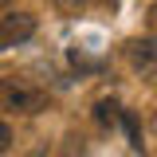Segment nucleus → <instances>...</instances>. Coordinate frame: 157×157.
I'll list each match as a JSON object with an SVG mask.
<instances>
[{"mask_svg":"<svg viewBox=\"0 0 157 157\" xmlns=\"http://www.w3.org/2000/svg\"><path fill=\"white\" fill-rule=\"evenodd\" d=\"M0 110L4 114H43L47 110V94L32 86V82H24V78H0Z\"/></svg>","mask_w":157,"mask_h":157,"instance_id":"f257e3e1","label":"nucleus"},{"mask_svg":"<svg viewBox=\"0 0 157 157\" xmlns=\"http://www.w3.org/2000/svg\"><path fill=\"white\" fill-rule=\"evenodd\" d=\"M36 36V16L32 12H4L0 16V51L20 47Z\"/></svg>","mask_w":157,"mask_h":157,"instance_id":"f03ea898","label":"nucleus"},{"mask_svg":"<svg viewBox=\"0 0 157 157\" xmlns=\"http://www.w3.org/2000/svg\"><path fill=\"white\" fill-rule=\"evenodd\" d=\"M126 59H130V67L141 71V75L157 71V39H134L126 47Z\"/></svg>","mask_w":157,"mask_h":157,"instance_id":"7ed1b4c3","label":"nucleus"},{"mask_svg":"<svg viewBox=\"0 0 157 157\" xmlns=\"http://www.w3.org/2000/svg\"><path fill=\"white\" fill-rule=\"evenodd\" d=\"M118 118H122V106H118L114 98H102V102L94 106V122L102 126V130H106V126H114Z\"/></svg>","mask_w":157,"mask_h":157,"instance_id":"20e7f679","label":"nucleus"},{"mask_svg":"<svg viewBox=\"0 0 157 157\" xmlns=\"http://www.w3.org/2000/svg\"><path fill=\"white\" fill-rule=\"evenodd\" d=\"M55 8L63 12V16H78V12L86 8V0H55Z\"/></svg>","mask_w":157,"mask_h":157,"instance_id":"39448f33","label":"nucleus"},{"mask_svg":"<svg viewBox=\"0 0 157 157\" xmlns=\"http://www.w3.org/2000/svg\"><path fill=\"white\" fill-rule=\"evenodd\" d=\"M8 149H12V126L0 122V153H8Z\"/></svg>","mask_w":157,"mask_h":157,"instance_id":"423d86ee","label":"nucleus"},{"mask_svg":"<svg viewBox=\"0 0 157 157\" xmlns=\"http://www.w3.org/2000/svg\"><path fill=\"white\" fill-rule=\"evenodd\" d=\"M153 20H157V4H153Z\"/></svg>","mask_w":157,"mask_h":157,"instance_id":"0eeeda50","label":"nucleus"},{"mask_svg":"<svg viewBox=\"0 0 157 157\" xmlns=\"http://www.w3.org/2000/svg\"><path fill=\"white\" fill-rule=\"evenodd\" d=\"M4 4H8V0H0V8H4Z\"/></svg>","mask_w":157,"mask_h":157,"instance_id":"6e6552de","label":"nucleus"}]
</instances>
